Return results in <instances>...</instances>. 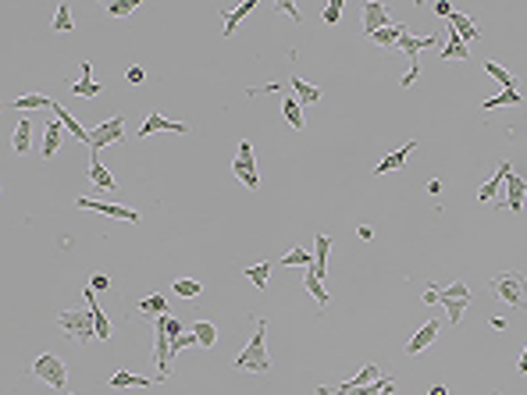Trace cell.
Wrapping results in <instances>:
<instances>
[{"label":"cell","mask_w":527,"mask_h":395,"mask_svg":"<svg viewBox=\"0 0 527 395\" xmlns=\"http://www.w3.org/2000/svg\"><path fill=\"white\" fill-rule=\"evenodd\" d=\"M253 324H257V335L249 339V345L239 352L236 360H231V367L236 370H246V374H267L271 367V352H267V345H264V335H267V321L264 317H253Z\"/></svg>","instance_id":"obj_1"},{"label":"cell","mask_w":527,"mask_h":395,"mask_svg":"<svg viewBox=\"0 0 527 395\" xmlns=\"http://www.w3.org/2000/svg\"><path fill=\"white\" fill-rule=\"evenodd\" d=\"M488 288H492V296L499 303L513 306V310H527V275H520V271H499L488 281Z\"/></svg>","instance_id":"obj_2"},{"label":"cell","mask_w":527,"mask_h":395,"mask_svg":"<svg viewBox=\"0 0 527 395\" xmlns=\"http://www.w3.org/2000/svg\"><path fill=\"white\" fill-rule=\"evenodd\" d=\"M57 328L65 331L68 339H75L79 345H86L96 339V324H93V314L90 306H79V310H61L57 314Z\"/></svg>","instance_id":"obj_3"},{"label":"cell","mask_w":527,"mask_h":395,"mask_svg":"<svg viewBox=\"0 0 527 395\" xmlns=\"http://www.w3.org/2000/svg\"><path fill=\"white\" fill-rule=\"evenodd\" d=\"M29 374H32L36 381H43V385L57 388L61 395H68V367H65V360H61V356H54V352H43V356H36L32 367H29Z\"/></svg>","instance_id":"obj_4"},{"label":"cell","mask_w":527,"mask_h":395,"mask_svg":"<svg viewBox=\"0 0 527 395\" xmlns=\"http://www.w3.org/2000/svg\"><path fill=\"white\" fill-rule=\"evenodd\" d=\"M172 335H167V314L164 317H154V367H157V378L167 381L172 378Z\"/></svg>","instance_id":"obj_5"},{"label":"cell","mask_w":527,"mask_h":395,"mask_svg":"<svg viewBox=\"0 0 527 395\" xmlns=\"http://www.w3.org/2000/svg\"><path fill=\"white\" fill-rule=\"evenodd\" d=\"M438 303H442V310H446V321L456 328L463 321V310L471 306V288H467V281H453L449 288L438 285Z\"/></svg>","instance_id":"obj_6"},{"label":"cell","mask_w":527,"mask_h":395,"mask_svg":"<svg viewBox=\"0 0 527 395\" xmlns=\"http://www.w3.org/2000/svg\"><path fill=\"white\" fill-rule=\"evenodd\" d=\"M75 206H79V211H96V214L114 217V221L139 224V211H132V206H121V203H111V200H90V196H79Z\"/></svg>","instance_id":"obj_7"},{"label":"cell","mask_w":527,"mask_h":395,"mask_svg":"<svg viewBox=\"0 0 527 395\" xmlns=\"http://www.w3.org/2000/svg\"><path fill=\"white\" fill-rule=\"evenodd\" d=\"M231 171H236V178L246 185L249 193H257L260 175H257V164H253V147H249V139L239 142V153H236V160H231Z\"/></svg>","instance_id":"obj_8"},{"label":"cell","mask_w":527,"mask_h":395,"mask_svg":"<svg viewBox=\"0 0 527 395\" xmlns=\"http://www.w3.org/2000/svg\"><path fill=\"white\" fill-rule=\"evenodd\" d=\"M125 139V118H111V121H100L96 129H90V150L100 153L103 147H111V142H121Z\"/></svg>","instance_id":"obj_9"},{"label":"cell","mask_w":527,"mask_h":395,"mask_svg":"<svg viewBox=\"0 0 527 395\" xmlns=\"http://www.w3.org/2000/svg\"><path fill=\"white\" fill-rule=\"evenodd\" d=\"M154 132H175V136H185V132H189V125H185V121H172V118H164L161 111H146V121H143V129L136 132V139H150Z\"/></svg>","instance_id":"obj_10"},{"label":"cell","mask_w":527,"mask_h":395,"mask_svg":"<svg viewBox=\"0 0 527 395\" xmlns=\"http://www.w3.org/2000/svg\"><path fill=\"white\" fill-rule=\"evenodd\" d=\"M385 25H392L389 4H385V0H367V4H364V32L374 36L378 29H385Z\"/></svg>","instance_id":"obj_11"},{"label":"cell","mask_w":527,"mask_h":395,"mask_svg":"<svg viewBox=\"0 0 527 395\" xmlns=\"http://www.w3.org/2000/svg\"><path fill=\"white\" fill-rule=\"evenodd\" d=\"M438 331H442V321H438V317H431V321H428V324L420 328L417 335H413V339H410V342L403 345V349H406V356H417V352H424L428 345H435Z\"/></svg>","instance_id":"obj_12"},{"label":"cell","mask_w":527,"mask_h":395,"mask_svg":"<svg viewBox=\"0 0 527 395\" xmlns=\"http://www.w3.org/2000/svg\"><path fill=\"white\" fill-rule=\"evenodd\" d=\"M68 89H72V96H86V100H93V96L103 93V82H93L90 61H82V78L79 82H68Z\"/></svg>","instance_id":"obj_13"},{"label":"cell","mask_w":527,"mask_h":395,"mask_svg":"<svg viewBox=\"0 0 527 395\" xmlns=\"http://www.w3.org/2000/svg\"><path fill=\"white\" fill-rule=\"evenodd\" d=\"M65 125H61V121H50L47 125V129H43V147H39V157H43V160H50L57 150H61V142H65Z\"/></svg>","instance_id":"obj_14"},{"label":"cell","mask_w":527,"mask_h":395,"mask_svg":"<svg viewBox=\"0 0 527 395\" xmlns=\"http://www.w3.org/2000/svg\"><path fill=\"white\" fill-rule=\"evenodd\" d=\"M524 196H527V178H520L517 171L506 175V206L517 214L520 206H524Z\"/></svg>","instance_id":"obj_15"},{"label":"cell","mask_w":527,"mask_h":395,"mask_svg":"<svg viewBox=\"0 0 527 395\" xmlns=\"http://www.w3.org/2000/svg\"><path fill=\"white\" fill-rule=\"evenodd\" d=\"M161 378H143V374H129V370H114L107 378V388H154Z\"/></svg>","instance_id":"obj_16"},{"label":"cell","mask_w":527,"mask_h":395,"mask_svg":"<svg viewBox=\"0 0 527 395\" xmlns=\"http://www.w3.org/2000/svg\"><path fill=\"white\" fill-rule=\"evenodd\" d=\"M303 288L313 296V303H318L321 310H328V306H331V292L324 288V278L313 275V267H307V271H303Z\"/></svg>","instance_id":"obj_17"},{"label":"cell","mask_w":527,"mask_h":395,"mask_svg":"<svg viewBox=\"0 0 527 395\" xmlns=\"http://www.w3.org/2000/svg\"><path fill=\"white\" fill-rule=\"evenodd\" d=\"M417 150V139H406V147H399L395 153L382 157V164L374 168V175H385V171H399V168H406V157Z\"/></svg>","instance_id":"obj_18"},{"label":"cell","mask_w":527,"mask_h":395,"mask_svg":"<svg viewBox=\"0 0 527 395\" xmlns=\"http://www.w3.org/2000/svg\"><path fill=\"white\" fill-rule=\"evenodd\" d=\"M11 150H14L18 157H25V153L32 150V121H29V118H18L14 132H11Z\"/></svg>","instance_id":"obj_19"},{"label":"cell","mask_w":527,"mask_h":395,"mask_svg":"<svg viewBox=\"0 0 527 395\" xmlns=\"http://www.w3.org/2000/svg\"><path fill=\"white\" fill-rule=\"evenodd\" d=\"M328 253H331V235L318 232V239H313V275L318 278H328Z\"/></svg>","instance_id":"obj_20"},{"label":"cell","mask_w":527,"mask_h":395,"mask_svg":"<svg viewBox=\"0 0 527 395\" xmlns=\"http://www.w3.org/2000/svg\"><path fill=\"white\" fill-rule=\"evenodd\" d=\"M86 306H90L93 324H96V339H100V342H107V339H111V321H107V314L100 310V303H96V292H93V288H86Z\"/></svg>","instance_id":"obj_21"},{"label":"cell","mask_w":527,"mask_h":395,"mask_svg":"<svg viewBox=\"0 0 527 395\" xmlns=\"http://www.w3.org/2000/svg\"><path fill=\"white\" fill-rule=\"evenodd\" d=\"M406 32H410L406 22H392V25H385V29H378L374 36H367V39H374L378 47H399V39H403Z\"/></svg>","instance_id":"obj_22"},{"label":"cell","mask_w":527,"mask_h":395,"mask_svg":"<svg viewBox=\"0 0 527 395\" xmlns=\"http://www.w3.org/2000/svg\"><path fill=\"white\" fill-rule=\"evenodd\" d=\"M449 29H453V32H456V36L463 39V43H467V47L474 43V39H481V29L471 22L467 14H456V11H453V18H449Z\"/></svg>","instance_id":"obj_23"},{"label":"cell","mask_w":527,"mask_h":395,"mask_svg":"<svg viewBox=\"0 0 527 395\" xmlns=\"http://www.w3.org/2000/svg\"><path fill=\"white\" fill-rule=\"evenodd\" d=\"M90 182L96 185V189H103V193H114V189H118L114 178H111V171L100 164V153H93V157H90Z\"/></svg>","instance_id":"obj_24"},{"label":"cell","mask_w":527,"mask_h":395,"mask_svg":"<svg viewBox=\"0 0 527 395\" xmlns=\"http://www.w3.org/2000/svg\"><path fill=\"white\" fill-rule=\"evenodd\" d=\"M50 111L57 114V121L65 125V129H68V132H72V136H75L79 142H86V147H90V129H82V125H79V121L72 118V111H65V107H61L57 100H54V107H50Z\"/></svg>","instance_id":"obj_25"},{"label":"cell","mask_w":527,"mask_h":395,"mask_svg":"<svg viewBox=\"0 0 527 395\" xmlns=\"http://www.w3.org/2000/svg\"><path fill=\"white\" fill-rule=\"evenodd\" d=\"M289 82H292V93H296L300 107H313V103L321 100V89H318V86H310V82H303L300 75H292Z\"/></svg>","instance_id":"obj_26"},{"label":"cell","mask_w":527,"mask_h":395,"mask_svg":"<svg viewBox=\"0 0 527 395\" xmlns=\"http://www.w3.org/2000/svg\"><path fill=\"white\" fill-rule=\"evenodd\" d=\"M253 8H257V0H242V4H239V8H231V11L225 14V25H221V36L228 39L231 32H236V29H239V22H242V18H246V14H249Z\"/></svg>","instance_id":"obj_27"},{"label":"cell","mask_w":527,"mask_h":395,"mask_svg":"<svg viewBox=\"0 0 527 395\" xmlns=\"http://www.w3.org/2000/svg\"><path fill=\"white\" fill-rule=\"evenodd\" d=\"M271 271H275V264H271V260H260V264H253V267H242V275L253 281V288H267Z\"/></svg>","instance_id":"obj_28"},{"label":"cell","mask_w":527,"mask_h":395,"mask_svg":"<svg viewBox=\"0 0 527 395\" xmlns=\"http://www.w3.org/2000/svg\"><path fill=\"white\" fill-rule=\"evenodd\" d=\"M189 331L196 335L200 349H214V342H218V324H214V321H196Z\"/></svg>","instance_id":"obj_29"},{"label":"cell","mask_w":527,"mask_h":395,"mask_svg":"<svg viewBox=\"0 0 527 395\" xmlns=\"http://www.w3.org/2000/svg\"><path fill=\"white\" fill-rule=\"evenodd\" d=\"M282 114H285V121L292 125V129L303 132L307 118H303V107H300V100H296V96H285V100H282Z\"/></svg>","instance_id":"obj_30"},{"label":"cell","mask_w":527,"mask_h":395,"mask_svg":"<svg viewBox=\"0 0 527 395\" xmlns=\"http://www.w3.org/2000/svg\"><path fill=\"white\" fill-rule=\"evenodd\" d=\"M438 57H442V61H467V57H471V47L449 29V43H446V50H442Z\"/></svg>","instance_id":"obj_31"},{"label":"cell","mask_w":527,"mask_h":395,"mask_svg":"<svg viewBox=\"0 0 527 395\" xmlns=\"http://www.w3.org/2000/svg\"><path fill=\"white\" fill-rule=\"evenodd\" d=\"M520 103H524V96H520L517 89H502L499 96L484 100V103H481V111H495V107H520Z\"/></svg>","instance_id":"obj_32"},{"label":"cell","mask_w":527,"mask_h":395,"mask_svg":"<svg viewBox=\"0 0 527 395\" xmlns=\"http://www.w3.org/2000/svg\"><path fill=\"white\" fill-rule=\"evenodd\" d=\"M484 72H488L502 89H517V75H513V72H506V68L499 65V61H484Z\"/></svg>","instance_id":"obj_33"},{"label":"cell","mask_w":527,"mask_h":395,"mask_svg":"<svg viewBox=\"0 0 527 395\" xmlns=\"http://www.w3.org/2000/svg\"><path fill=\"white\" fill-rule=\"evenodd\" d=\"M11 107H14V111H36V107H54V100L43 96V93H29V96L11 100Z\"/></svg>","instance_id":"obj_34"},{"label":"cell","mask_w":527,"mask_h":395,"mask_svg":"<svg viewBox=\"0 0 527 395\" xmlns=\"http://www.w3.org/2000/svg\"><path fill=\"white\" fill-rule=\"evenodd\" d=\"M172 288H175V296H182V299H196V296H203V285H200L196 278H175Z\"/></svg>","instance_id":"obj_35"},{"label":"cell","mask_w":527,"mask_h":395,"mask_svg":"<svg viewBox=\"0 0 527 395\" xmlns=\"http://www.w3.org/2000/svg\"><path fill=\"white\" fill-rule=\"evenodd\" d=\"M136 310H143L146 317H164L167 314V299L164 296H146V299L136 303Z\"/></svg>","instance_id":"obj_36"},{"label":"cell","mask_w":527,"mask_h":395,"mask_svg":"<svg viewBox=\"0 0 527 395\" xmlns=\"http://www.w3.org/2000/svg\"><path fill=\"white\" fill-rule=\"evenodd\" d=\"M72 29H75L72 4H57V11H54V32H72Z\"/></svg>","instance_id":"obj_37"},{"label":"cell","mask_w":527,"mask_h":395,"mask_svg":"<svg viewBox=\"0 0 527 395\" xmlns=\"http://www.w3.org/2000/svg\"><path fill=\"white\" fill-rule=\"evenodd\" d=\"M499 185H506V178L502 175H492L488 182L481 185V193H477V200L481 203H495V196H499Z\"/></svg>","instance_id":"obj_38"},{"label":"cell","mask_w":527,"mask_h":395,"mask_svg":"<svg viewBox=\"0 0 527 395\" xmlns=\"http://www.w3.org/2000/svg\"><path fill=\"white\" fill-rule=\"evenodd\" d=\"M282 264H285V267H296V264H300V267H313V253H307V249L296 246V249H289V253L282 257Z\"/></svg>","instance_id":"obj_39"},{"label":"cell","mask_w":527,"mask_h":395,"mask_svg":"<svg viewBox=\"0 0 527 395\" xmlns=\"http://www.w3.org/2000/svg\"><path fill=\"white\" fill-rule=\"evenodd\" d=\"M342 8H346V0H331V4L324 8V25H339Z\"/></svg>","instance_id":"obj_40"},{"label":"cell","mask_w":527,"mask_h":395,"mask_svg":"<svg viewBox=\"0 0 527 395\" xmlns=\"http://www.w3.org/2000/svg\"><path fill=\"white\" fill-rule=\"evenodd\" d=\"M193 345H200V342H196V335H193V331H185V335L172 339V352H175V356H178V352H182V349H193Z\"/></svg>","instance_id":"obj_41"},{"label":"cell","mask_w":527,"mask_h":395,"mask_svg":"<svg viewBox=\"0 0 527 395\" xmlns=\"http://www.w3.org/2000/svg\"><path fill=\"white\" fill-rule=\"evenodd\" d=\"M139 11V0H118V4H107V14H132Z\"/></svg>","instance_id":"obj_42"},{"label":"cell","mask_w":527,"mask_h":395,"mask_svg":"<svg viewBox=\"0 0 527 395\" xmlns=\"http://www.w3.org/2000/svg\"><path fill=\"white\" fill-rule=\"evenodd\" d=\"M275 11L289 14V18H292V22H296V25H303V18H300V8H296V4H292V0H278V4H275Z\"/></svg>","instance_id":"obj_43"},{"label":"cell","mask_w":527,"mask_h":395,"mask_svg":"<svg viewBox=\"0 0 527 395\" xmlns=\"http://www.w3.org/2000/svg\"><path fill=\"white\" fill-rule=\"evenodd\" d=\"M125 78H129V86H143V78H146V72H143L139 65H132L129 72H125Z\"/></svg>","instance_id":"obj_44"},{"label":"cell","mask_w":527,"mask_h":395,"mask_svg":"<svg viewBox=\"0 0 527 395\" xmlns=\"http://www.w3.org/2000/svg\"><path fill=\"white\" fill-rule=\"evenodd\" d=\"M90 288H93V292H103V288H111V278L107 275H93L90 278Z\"/></svg>","instance_id":"obj_45"},{"label":"cell","mask_w":527,"mask_h":395,"mask_svg":"<svg viewBox=\"0 0 527 395\" xmlns=\"http://www.w3.org/2000/svg\"><path fill=\"white\" fill-rule=\"evenodd\" d=\"M435 14H438V18H453V4H449V0H438V4H435Z\"/></svg>","instance_id":"obj_46"},{"label":"cell","mask_w":527,"mask_h":395,"mask_svg":"<svg viewBox=\"0 0 527 395\" xmlns=\"http://www.w3.org/2000/svg\"><path fill=\"white\" fill-rule=\"evenodd\" d=\"M517 374H527V345H524V352H520V363H517Z\"/></svg>","instance_id":"obj_47"},{"label":"cell","mask_w":527,"mask_h":395,"mask_svg":"<svg viewBox=\"0 0 527 395\" xmlns=\"http://www.w3.org/2000/svg\"><path fill=\"white\" fill-rule=\"evenodd\" d=\"M428 193H431V196H438V193H442V182H438V178H431V182H428Z\"/></svg>","instance_id":"obj_48"},{"label":"cell","mask_w":527,"mask_h":395,"mask_svg":"<svg viewBox=\"0 0 527 395\" xmlns=\"http://www.w3.org/2000/svg\"><path fill=\"white\" fill-rule=\"evenodd\" d=\"M360 239H364V242H371V239H374V232H371L367 224H360Z\"/></svg>","instance_id":"obj_49"},{"label":"cell","mask_w":527,"mask_h":395,"mask_svg":"<svg viewBox=\"0 0 527 395\" xmlns=\"http://www.w3.org/2000/svg\"><path fill=\"white\" fill-rule=\"evenodd\" d=\"M428 395H449V388H446V385H435V388H431Z\"/></svg>","instance_id":"obj_50"},{"label":"cell","mask_w":527,"mask_h":395,"mask_svg":"<svg viewBox=\"0 0 527 395\" xmlns=\"http://www.w3.org/2000/svg\"><path fill=\"white\" fill-rule=\"evenodd\" d=\"M488 395H502V392H488Z\"/></svg>","instance_id":"obj_51"},{"label":"cell","mask_w":527,"mask_h":395,"mask_svg":"<svg viewBox=\"0 0 527 395\" xmlns=\"http://www.w3.org/2000/svg\"><path fill=\"white\" fill-rule=\"evenodd\" d=\"M68 395H75V392H68Z\"/></svg>","instance_id":"obj_52"}]
</instances>
